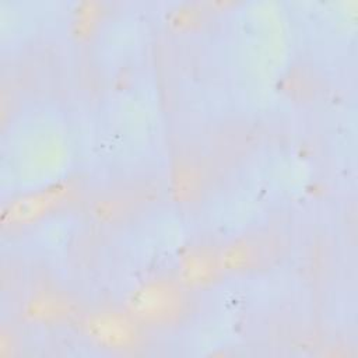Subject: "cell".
Wrapping results in <instances>:
<instances>
[{
	"instance_id": "3957f363",
	"label": "cell",
	"mask_w": 358,
	"mask_h": 358,
	"mask_svg": "<svg viewBox=\"0 0 358 358\" xmlns=\"http://www.w3.org/2000/svg\"><path fill=\"white\" fill-rule=\"evenodd\" d=\"M218 266V262L208 252L190 250L180 262V278L186 285H204L215 277Z\"/></svg>"
},
{
	"instance_id": "8992f818",
	"label": "cell",
	"mask_w": 358,
	"mask_h": 358,
	"mask_svg": "<svg viewBox=\"0 0 358 358\" xmlns=\"http://www.w3.org/2000/svg\"><path fill=\"white\" fill-rule=\"evenodd\" d=\"M255 260V249L248 241H235L228 245L218 257L220 267L229 271L249 268Z\"/></svg>"
},
{
	"instance_id": "5b68a950",
	"label": "cell",
	"mask_w": 358,
	"mask_h": 358,
	"mask_svg": "<svg viewBox=\"0 0 358 358\" xmlns=\"http://www.w3.org/2000/svg\"><path fill=\"white\" fill-rule=\"evenodd\" d=\"M60 189H50L45 193H38L35 196H31L28 199H24L21 201H17L13 206L11 215L17 220H25L32 218L42 211H46L55 201H57L62 197Z\"/></svg>"
},
{
	"instance_id": "6da1fadb",
	"label": "cell",
	"mask_w": 358,
	"mask_h": 358,
	"mask_svg": "<svg viewBox=\"0 0 358 358\" xmlns=\"http://www.w3.org/2000/svg\"><path fill=\"white\" fill-rule=\"evenodd\" d=\"M185 299L178 288L166 280H150L134 288L127 298V310L147 324H169L179 319Z\"/></svg>"
},
{
	"instance_id": "277c9868",
	"label": "cell",
	"mask_w": 358,
	"mask_h": 358,
	"mask_svg": "<svg viewBox=\"0 0 358 358\" xmlns=\"http://www.w3.org/2000/svg\"><path fill=\"white\" fill-rule=\"evenodd\" d=\"M69 312V303L56 295H41L34 298L27 308V315L32 320L49 322L64 317Z\"/></svg>"
},
{
	"instance_id": "7a4b0ae2",
	"label": "cell",
	"mask_w": 358,
	"mask_h": 358,
	"mask_svg": "<svg viewBox=\"0 0 358 358\" xmlns=\"http://www.w3.org/2000/svg\"><path fill=\"white\" fill-rule=\"evenodd\" d=\"M84 327L94 343L109 350L133 348L140 338L136 319L130 313L99 310L87 317Z\"/></svg>"
}]
</instances>
